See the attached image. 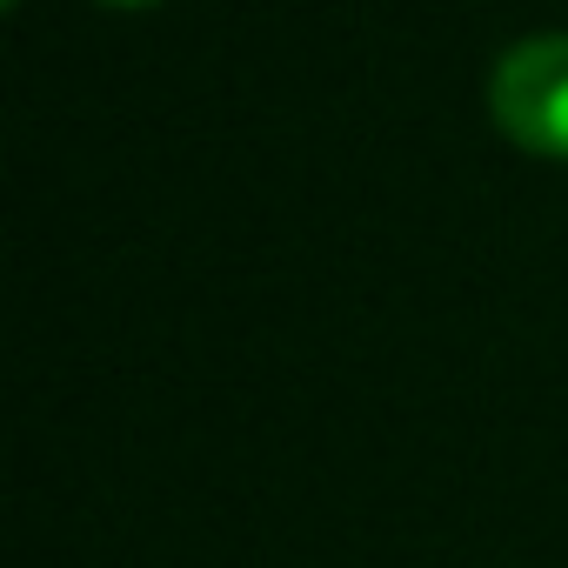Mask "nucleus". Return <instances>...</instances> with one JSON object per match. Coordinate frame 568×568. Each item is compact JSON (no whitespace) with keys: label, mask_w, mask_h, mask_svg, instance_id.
I'll return each instance as SVG.
<instances>
[{"label":"nucleus","mask_w":568,"mask_h":568,"mask_svg":"<svg viewBox=\"0 0 568 568\" xmlns=\"http://www.w3.org/2000/svg\"><path fill=\"white\" fill-rule=\"evenodd\" d=\"M495 128L548 161H568V34H535L501 54L488 81Z\"/></svg>","instance_id":"f257e3e1"},{"label":"nucleus","mask_w":568,"mask_h":568,"mask_svg":"<svg viewBox=\"0 0 568 568\" xmlns=\"http://www.w3.org/2000/svg\"><path fill=\"white\" fill-rule=\"evenodd\" d=\"M108 8H148V0H108Z\"/></svg>","instance_id":"f03ea898"}]
</instances>
